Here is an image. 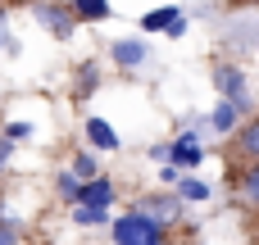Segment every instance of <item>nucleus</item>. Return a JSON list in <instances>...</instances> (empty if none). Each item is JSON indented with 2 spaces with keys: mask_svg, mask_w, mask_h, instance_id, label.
I'll use <instances>...</instances> for the list:
<instances>
[{
  "mask_svg": "<svg viewBox=\"0 0 259 245\" xmlns=\"http://www.w3.org/2000/svg\"><path fill=\"white\" fill-rule=\"evenodd\" d=\"M109 232H114V245H168V232L155 218L137 214V209H127L123 218H114Z\"/></svg>",
  "mask_w": 259,
  "mask_h": 245,
  "instance_id": "nucleus-1",
  "label": "nucleus"
},
{
  "mask_svg": "<svg viewBox=\"0 0 259 245\" xmlns=\"http://www.w3.org/2000/svg\"><path fill=\"white\" fill-rule=\"evenodd\" d=\"M32 14H36V23H41V27H46L55 41H73L77 18H73L68 0H36V5H32Z\"/></svg>",
  "mask_w": 259,
  "mask_h": 245,
  "instance_id": "nucleus-2",
  "label": "nucleus"
},
{
  "mask_svg": "<svg viewBox=\"0 0 259 245\" xmlns=\"http://www.w3.org/2000/svg\"><path fill=\"white\" fill-rule=\"evenodd\" d=\"M214 86H219V95H223L228 105L246 109V73H241L237 64H219V68H214Z\"/></svg>",
  "mask_w": 259,
  "mask_h": 245,
  "instance_id": "nucleus-3",
  "label": "nucleus"
},
{
  "mask_svg": "<svg viewBox=\"0 0 259 245\" xmlns=\"http://www.w3.org/2000/svg\"><path fill=\"white\" fill-rule=\"evenodd\" d=\"M178 209H182V200L178 195H146L141 205H137V214H146V218H155L164 232L178 223Z\"/></svg>",
  "mask_w": 259,
  "mask_h": 245,
  "instance_id": "nucleus-4",
  "label": "nucleus"
},
{
  "mask_svg": "<svg viewBox=\"0 0 259 245\" xmlns=\"http://www.w3.org/2000/svg\"><path fill=\"white\" fill-rule=\"evenodd\" d=\"M200 159H205V145H200L196 132H182V136L168 145V164H173V168H196Z\"/></svg>",
  "mask_w": 259,
  "mask_h": 245,
  "instance_id": "nucleus-5",
  "label": "nucleus"
},
{
  "mask_svg": "<svg viewBox=\"0 0 259 245\" xmlns=\"http://www.w3.org/2000/svg\"><path fill=\"white\" fill-rule=\"evenodd\" d=\"M77 205H82V209H109V205H114V182H109V177H91V182H82Z\"/></svg>",
  "mask_w": 259,
  "mask_h": 245,
  "instance_id": "nucleus-6",
  "label": "nucleus"
},
{
  "mask_svg": "<svg viewBox=\"0 0 259 245\" xmlns=\"http://www.w3.org/2000/svg\"><path fill=\"white\" fill-rule=\"evenodd\" d=\"M109 55H114V64H118V68H137V64H146V59H150V45H146V41H127V36H123V41H114V45H109Z\"/></svg>",
  "mask_w": 259,
  "mask_h": 245,
  "instance_id": "nucleus-7",
  "label": "nucleus"
},
{
  "mask_svg": "<svg viewBox=\"0 0 259 245\" xmlns=\"http://www.w3.org/2000/svg\"><path fill=\"white\" fill-rule=\"evenodd\" d=\"M68 9H73V18L77 23H105L114 9H109V0H68Z\"/></svg>",
  "mask_w": 259,
  "mask_h": 245,
  "instance_id": "nucleus-8",
  "label": "nucleus"
},
{
  "mask_svg": "<svg viewBox=\"0 0 259 245\" xmlns=\"http://www.w3.org/2000/svg\"><path fill=\"white\" fill-rule=\"evenodd\" d=\"M87 141L96 150H118V132L105 123V118H87Z\"/></svg>",
  "mask_w": 259,
  "mask_h": 245,
  "instance_id": "nucleus-9",
  "label": "nucleus"
},
{
  "mask_svg": "<svg viewBox=\"0 0 259 245\" xmlns=\"http://www.w3.org/2000/svg\"><path fill=\"white\" fill-rule=\"evenodd\" d=\"M178 18H182V14H178L173 5H164V9H150V14H141V27H146V32H168Z\"/></svg>",
  "mask_w": 259,
  "mask_h": 245,
  "instance_id": "nucleus-10",
  "label": "nucleus"
},
{
  "mask_svg": "<svg viewBox=\"0 0 259 245\" xmlns=\"http://www.w3.org/2000/svg\"><path fill=\"white\" fill-rule=\"evenodd\" d=\"M96 86H100V68H96V64L87 59V64L77 68V86H73V95H77V100H87V95H91Z\"/></svg>",
  "mask_w": 259,
  "mask_h": 245,
  "instance_id": "nucleus-11",
  "label": "nucleus"
},
{
  "mask_svg": "<svg viewBox=\"0 0 259 245\" xmlns=\"http://www.w3.org/2000/svg\"><path fill=\"white\" fill-rule=\"evenodd\" d=\"M237 145H241V155H246L250 164H259V118H250V123L241 127V136H237Z\"/></svg>",
  "mask_w": 259,
  "mask_h": 245,
  "instance_id": "nucleus-12",
  "label": "nucleus"
},
{
  "mask_svg": "<svg viewBox=\"0 0 259 245\" xmlns=\"http://www.w3.org/2000/svg\"><path fill=\"white\" fill-rule=\"evenodd\" d=\"M237 114H241L237 105H228V100H219V109L209 114V127H214V132H232V127H237Z\"/></svg>",
  "mask_w": 259,
  "mask_h": 245,
  "instance_id": "nucleus-13",
  "label": "nucleus"
},
{
  "mask_svg": "<svg viewBox=\"0 0 259 245\" xmlns=\"http://www.w3.org/2000/svg\"><path fill=\"white\" fill-rule=\"evenodd\" d=\"M55 191H59V200H68V205H77V195H82V182L64 168L59 177H55Z\"/></svg>",
  "mask_w": 259,
  "mask_h": 245,
  "instance_id": "nucleus-14",
  "label": "nucleus"
},
{
  "mask_svg": "<svg viewBox=\"0 0 259 245\" xmlns=\"http://www.w3.org/2000/svg\"><path fill=\"white\" fill-rule=\"evenodd\" d=\"M178 200H200V205H205V200H209V186H205L200 177H182V182H178Z\"/></svg>",
  "mask_w": 259,
  "mask_h": 245,
  "instance_id": "nucleus-15",
  "label": "nucleus"
},
{
  "mask_svg": "<svg viewBox=\"0 0 259 245\" xmlns=\"http://www.w3.org/2000/svg\"><path fill=\"white\" fill-rule=\"evenodd\" d=\"M73 223L77 227H105L109 223V209H82V205H73Z\"/></svg>",
  "mask_w": 259,
  "mask_h": 245,
  "instance_id": "nucleus-16",
  "label": "nucleus"
},
{
  "mask_svg": "<svg viewBox=\"0 0 259 245\" xmlns=\"http://www.w3.org/2000/svg\"><path fill=\"white\" fill-rule=\"evenodd\" d=\"M68 173H73L77 182H91V177H100V173H96V155H77Z\"/></svg>",
  "mask_w": 259,
  "mask_h": 245,
  "instance_id": "nucleus-17",
  "label": "nucleus"
},
{
  "mask_svg": "<svg viewBox=\"0 0 259 245\" xmlns=\"http://www.w3.org/2000/svg\"><path fill=\"white\" fill-rule=\"evenodd\" d=\"M241 195H246L250 205H259V164H250V168L241 173Z\"/></svg>",
  "mask_w": 259,
  "mask_h": 245,
  "instance_id": "nucleus-18",
  "label": "nucleus"
},
{
  "mask_svg": "<svg viewBox=\"0 0 259 245\" xmlns=\"http://www.w3.org/2000/svg\"><path fill=\"white\" fill-rule=\"evenodd\" d=\"M0 245H18V223L9 214H0Z\"/></svg>",
  "mask_w": 259,
  "mask_h": 245,
  "instance_id": "nucleus-19",
  "label": "nucleus"
},
{
  "mask_svg": "<svg viewBox=\"0 0 259 245\" xmlns=\"http://www.w3.org/2000/svg\"><path fill=\"white\" fill-rule=\"evenodd\" d=\"M27 132H32V127H27V123H9V127H5V141H23V136H27Z\"/></svg>",
  "mask_w": 259,
  "mask_h": 245,
  "instance_id": "nucleus-20",
  "label": "nucleus"
},
{
  "mask_svg": "<svg viewBox=\"0 0 259 245\" xmlns=\"http://www.w3.org/2000/svg\"><path fill=\"white\" fill-rule=\"evenodd\" d=\"M9 155H14V141H5V136H0V168L9 164Z\"/></svg>",
  "mask_w": 259,
  "mask_h": 245,
  "instance_id": "nucleus-21",
  "label": "nucleus"
},
{
  "mask_svg": "<svg viewBox=\"0 0 259 245\" xmlns=\"http://www.w3.org/2000/svg\"><path fill=\"white\" fill-rule=\"evenodd\" d=\"M5 23H9V14L0 9V41H9V36H5Z\"/></svg>",
  "mask_w": 259,
  "mask_h": 245,
  "instance_id": "nucleus-22",
  "label": "nucleus"
},
{
  "mask_svg": "<svg viewBox=\"0 0 259 245\" xmlns=\"http://www.w3.org/2000/svg\"><path fill=\"white\" fill-rule=\"evenodd\" d=\"M250 5H259V0H250Z\"/></svg>",
  "mask_w": 259,
  "mask_h": 245,
  "instance_id": "nucleus-23",
  "label": "nucleus"
}]
</instances>
